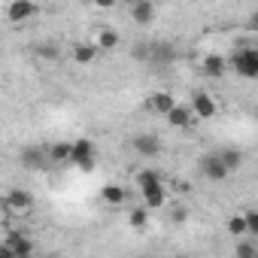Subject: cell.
Segmentation results:
<instances>
[{"mask_svg": "<svg viewBox=\"0 0 258 258\" xmlns=\"http://www.w3.org/2000/svg\"><path fill=\"white\" fill-rule=\"evenodd\" d=\"M131 55L143 64H152V67H167L176 61V46L170 40H152V43H140L131 49Z\"/></svg>", "mask_w": 258, "mask_h": 258, "instance_id": "obj_1", "label": "cell"}, {"mask_svg": "<svg viewBox=\"0 0 258 258\" xmlns=\"http://www.w3.org/2000/svg\"><path fill=\"white\" fill-rule=\"evenodd\" d=\"M228 67H234V73H240L243 79H258V49L252 46H243L237 49L231 58H225Z\"/></svg>", "mask_w": 258, "mask_h": 258, "instance_id": "obj_2", "label": "cell"}, {"mask_svg": "<svg viewBox=\"0 0 258 258\" xmlns=\"http://www.w3.org/2000/svg\"><path fill=\"white\" fill-rule=\"evenodd\" d=\"M94 143L88 140V137H79V140H73L70 143V164H76L82 173H91L94 170Z\"/></svg>", "mask_w": 258, "mask_h": 258, "instance_id": "obj_3", "label": "cell"}, {"mask_svg": "<svg viewBox=\"0 0 258 258\" xmlns=\"http://www.w3.org/2000/svg\"><path fill=\"white\" fill-rule=\"evenodd\" d=\"M131 146H134V152L143 155V158H158V155L164 152V143H161L158 134H137Z\"/></svg>", "mask_w": 258, "mask_h": 258, "instance_id": "obj_4", "label": "cell"}, {"mask_svg": "<svg viewBox=\"0 0 258 258\" xmlns=\"http://www.w3.org/2000/svg\"><path fill=\"white\" fill-rule=\"evenodd\" d=\"M37 13H40V7L34 4V0H13V4L7 7V19H10L13 25H22V22L34 19Z\"/></svg>", "mask_w": 258, "mask_h": 258, "instance_id": "obj_5", "label": "cell"}, {"mask_svg": "<svg viewBox=\"0 0 258 258\" xmlns=\"http://www.w3.org/2000/svg\"><path fill=\"white\" fill-rule=\"evenodd\" d=\"M188 109H191V115H198V118H213V115L219 112V103H216L207 91H195Z\"/></svg>", "mask_w": 258, "mask_h": 258, "instance_id": "obj_6", "label": "cell"}, {"mask_svg": "<svg viewBox=\"0 0 258 258\" xmlns=\"http://www.w3.org/2000/svg\"><path fill=\"white\" fill-rule=\"evenodd\" d=\"M201 173H204L210 182H222L231 170L222 164V158H219V155H204V158H201Z\"/></svg>", "mask_w": 258, "mask_h": 258, "instance_id": "obj_7", "label": "cell"}, {"mask_svg": "<svg viewBox=\"0 0 258 258\" xmlns=\"http://www.w3.org/2000/svg\"><path fill=\"white\" fill-rule=\"evenodd\" d=\"M4 207H7L10 213H28V210L34 207V198H31V191L13 188L10 195H4Z\"/></svg>", "mask_w": 258, "mask_h": 258, "instance_id": "obj_8", "label": "cell"}, {"mask_svg": "<svg viewBox=\"0 0 258 258\" xmlns=\"http://www.w3.org/2000/svg\"><path fill=\"white\" fill-rule=\"evenodd\" d=\"M46 164H49V155H46L40 146L22 149V167H28V170H43Z\"/></svg>", "mask_w": 258, "mask_h": 258, "instance_id": "obj_9", "label": "cell"}, {"mask_svg": "<svg viewBox=\"0 0 258 258\" xmlns=\"http://www.w3.org/2000/svg\"><path fill=\"white\" fill-rule=\"evenodd\" d=\"M131 19L137 25H152L155 22V4L152 0H134L131 4Z\"/></svg>", "mask_w": 258, "mask_h": 258, "instance_id": "obj_10", "label": "cell"}, {"mask_svg": "<svg viewBox=\"0 0 258 258\" xmlns=\"http://www.w3.org/2000/svg\"><path fill=\"white\" fill-rule=\"evenodd\" d=\"M7 243L13 246V255H16V258H31V255L37 252V246H34V243H31V240H28L22 231L10 234V237H7Z\"/></svg>", "mask_w": 258, "mask_h": 258, "instance_id": "obj_11", "label": "cell"}, {"mask_svg": "<svg viewBox=\"0 0 258 258\" xmlns=\"http://www.w3.org/2000/svg\"><path fill=\"white\" fill-rule=\"evenodd\" d=\"M201 70H204V76H210V79H222L225 70H228V61H225L222 55H207V58L201 61Z\"/></svg>", "mask_w": 258, "mask_h": 258, "instance_id": "obj_12", "label": "cell"}, {"mask_svg": "<svg viewBox=\"0 0 258 258\" xmlns=\"http://www.w3.org/2000/svg\"><path fill=\"white\" fill-rule=\"evenodd\" d=\"M164 118L170 121V127H188L195 115H191V109H188L185 103H173V106L167 109V115H164Z\"/></svg>", "mask_w": 258, "mask_h": 258, "instance_id": "obj_13", "label": "cell"}, {"mask_svg": "<svg viewBox=\"0 0 258 258\" xmlns=\"http://www.w3.org/2000/svg\"><path fill=\"white\" fill-rule=\"evenodd\" d=\"M176 100H173V94H167V91H155L149 100H146V109L149 112H155V115H167V109L173 106Z\"/></svg>", "mask_w": 258, "mask_h": 258, "instance_id": "obj_14", "label": "cell"}, {"mask_svg": "<svg viewBox=\"0 0 258 258\" xmlns=\"http://www.w3.org/2000/svg\"><path fill=\"white\" fill-rule=\"evenodd\" d=\"M140 195H143V207H146V210H161V207L167 204L164 182H161V185H152V188H146V191H140Z\"/></svg>", "mask_w": 258, "mask_h": 258, "instance_id": "obj_15", "label": "cell"}, {"mask_svg": "<svg viewBox=\"0 0 258 258\" xmlns=\"http://www.w3.org/2000/svg\"><path fill=\"white\" fill-rule=\"evenodd\" d=\"M97 52H100V49H97L94 43H73V52H70V55H73L76 64H94V61H97Z\"/></svg>", "mask_w": 258, "mask_h": 258, "instance_id": "obj_16", "label": "cell"}, {"mask_svg": "<svg viewBox=\"0 0 258 258\" xmlns=\"http://www.w3.org/2000/svg\"><path fill=\"white\" fill-rule=\"evenodd\" d=\"M219 158H222V164L228 167V170H237V167H243V149H225V152H219Z\"/></svg>", "mask_w": 258, "mask_h": 258, "instance_id": "obj_17", "label": "cell"}, {"mask_svg": "<svg viewBox=\"0 0 258 258\" xmlns=\"http://www.w3.org/2000/svg\"><path fill=\"white\" fill-rule=\"evenodd\" d=\"M164 179H161V173L158 170H140L137 173V188L140 191H146V188H152V185H161Z\"/></svg>", "mask_w": 258, "mask_h": 258, "instance_id": "obj_18", "label": "cell"}, {"mask_svg": "<svg viewBox=\"0 0 258 258\" xmlns=\"http://www.w3.org/2000/svg\"><path fill=\"white\" fill-rule=\"evenodd\" d=\"M97 49H103V52H109V49H115L118 46V34L112 31V28H103L100 34H97V43H94Z\"/></svg>", "mask_w": 258, "mask_h": 258, "instance_id": "obj_19", "label": "cell"}, {"mask_svg": "<svg viewBox=\"0 0 258 258\" xmlns=\"http://www.w3.org/2000/svg\"><path fill=\"white\" fill-rule=\"evenodd\" d=\"M46 155H49L52 164H67V161H70V143H55Z\"/></svg>", "mask_w": 258, "mask_h": 258, "instance_id": "obj_20", "label": "cell"}, {"mask_svg": "<svg viewBox=\"0 0 258 258\" xmlns=\"http://www.w3.org/2000/svg\"><path fill=\"white\" fill-rule=\"evenodd\" d=\"M100 198H103L106 204H112V207H118V204H124V188H121V185H103V191H100Z\"/></svg>", "mask_w": 258, "mask_h": 258, "instance_id": "obj_21", "label": "cell"}, {"mask_svg": "<svg viewBox=\"0 0 258 258\" xmlns=\"http://www.w3.org/2000/svg\"><path fill=\"white\" fill-rule=\"evenodd\" d=\"M37 58H43V61H58V58H61V49H58L55 43L46 40V43L37 46Z\"/></svg>", "mask_w": 258, "mask_h": 258, "instance_id": "obj_22", "label": "cell"}, {"mask_svg": "<svg viewBox=\"0 0 258 258\" xmlns=\"http://www.w3.org/2000/svg\"><path fill=\"white\" fill-rule=\"evenodd\" d=\"M127 222H131V228H146V222H149V210H146V207H140V210H131Z\"/></svg>", "mask_w": 258, "mask_h": 258, "instance_id": "obj_23", "label": "cell"}, {"mask_svg": "<svg viewBox=\"0 0 258 258\" xmlns=\"http://www.w3.org/2000/svg\"><path fill=\"white\" fill-rule=\"evenodd\" d=\"M243 222H246V237H258V213L255 210H246L243 213Z\"/></svg>", "mask_w": 258, "mask_h": 258, "instance_id": "obj_24", "label": "cell"}, {"mask_svg": "<svg viewBox=\"0 0 258 258\" xmlns=\"http://www.w3.org/2000/svg\"><path fill=\"white\" fill-rule=\"evenodd\" d=\"M228 234L246 237V222H243V216H231V219H228Z\"/></svg>", "mask_w": 258, "mask_h": 258, "instance_id": "obj_25", "label": "cell"}, {"mask_svg": "<svg viewBox=\"0 0 258 258\" xmlns=\"http://www.w3.org/2000/svg\"><path fill=\"white\" fill-rule=\"evenodd\" d=\"M170 219H173L176 225H182V222H188V207H185V204H176V207L170 210Z\"/></svg>", "mask_w": 258, "mask_h": 258, "instance_id": "obj_26", "label": "cell"}, {"mask_svg": "<svg viewBox=\"0 0 258 258\" xmlns=\"http://www.w3.org/2000/svg\"><path fill=\"white\" fill-rule=\"evenodd\" d=\"M234 255H237V258H255V255H258V246H255V243H240Z\"/></svg>", "mask_w": 258, "mask_h": 258, "instance_id": "obj_27", "label": "cell"}, {"mask_svg": "<svg viewBox=\"0 0 258 258\" xmlns=\"http://www.w3.org/2000/svg\"><path fill=\"white\" fill-rule=\"evenodd\" d=\"M0 258H16V255H13V246H10V243H0Z\"/></svg>", "mask_w": 258, "mask_h": 258, "instance_id": "obj_28", "label": "cell"}, {"mask_svg": "<svg viewBox=\"0 0 258 258\" xmlns=\"http://www.w3.org/2000/svg\"><path fill=\"white\" fill-rule=\"evenodd\" d=\"M94 7H100V10H112L115 7V0H91Z\"/></svg>", "mask_w": 258, "mask_h": 258, "instance_id": "obj_29", "label": "cell"}, {"mask_svg": "<svg viewBox=\"0 0 258 258\" xmlns=\"http://www.w3.org/2000/svg\"><path fill=\"white\" fill-rule=\"evenodd\" d=\"M0 213H7V207H4V195H0Z\"/></svg>", "mask_w": 258, "mask_h": 258, "instance_id": "obj_30", "label": "cell"}, {"mask_svg": "<svg viewBox=\"0 0 258 258\" xmlns=\"http://www.w3.org/2000/svg\"><path fill=\"white\" fill-rule=\"evenodd\" d=\"M131 4H134V0H131Z\"/></svg>", "mask_w": 258, "mask_h": 258, "instance_id": "obj_31", "label": "cell"}]
</instances>
